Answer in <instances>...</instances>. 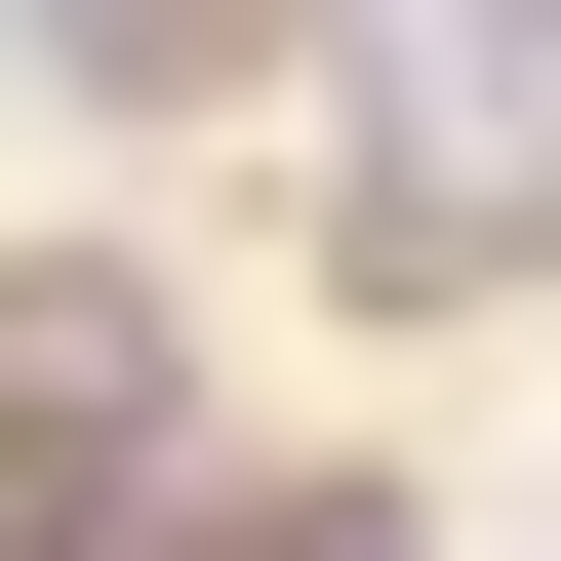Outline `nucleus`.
<instances>
[{"mask_svg": "<svg viewBox=\"0 0 561 561\" xmlns=\"http://www.w3.org/2000/svg\"><path fill=\"white\" fill-rule=\"evenodd\" d=\"M161 280H0V561H161Z\"/></svg>", "mask_w": 561, "mask_h": 561, "instance_id": "obj_1", "label": "nucleus"}, {"mask_svg": "<svg viewBox=\"0 0 561 561\" xmlns=\"http://www.w3.org/2000/svg\"><path fill=\"white\" fill-rule=\"evenodd\" d=\"M0 41H81V81H241V0H0Z\"/></svg>", "mask_w": 561, "mask_h": 561, "instance_id": "obj_2", "label": "nucleus"}, {"mask_svg": "<svg viewBox=\"0 0 561 561\" xmlns=\"http://www.w3.org/2000/svg\"><path fill=\"white\" fill-rule=\"evenodd\" d=\"M161 561H401V522H321V481H280V522H161Z\"/></svg>", "mask_w": 561, "mask_h": 561, "instance_id": "obj_3", "label": "nucleus"}]
</instances>
